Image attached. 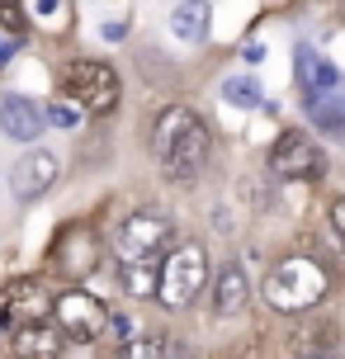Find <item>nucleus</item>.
<instances>
[{
	"instance_id": "obj_1",
	"label": "nucleus",
	"mask_w": 345,
	"mask_h": 359,
	"mask_svg": "<svg viewBox=\"0 0 345 359\" xmlns=\"http://www.w3.org/2000/svg\"><path fill=\"white\" fill-rule=\"evenodd\" d=\"M208 142H213V137H208V123H203L189 104H170V109L156 114L151 151H156L165 180L189 184V180L203 170V161H208Z\"/></svg>"
},
{
	"instance_id": "obj_2",
	"label": "nucleus",
	"mask_w": 345,
	"mask_h": 359,
	"mask_svg": "<svg viewBox=\"0 0 345 359\" xmlns=\"http://www.w3.org/2000/svg\"><path fill=\"white\" fill-rule=\"evenodd\" d=\"M331 293V274L322 260H312V255H284L279 265L270 269V279H265V303L274 312H312V307L322 303Z\"/></svg>"
},
{
	"instance_id": "obj_3",
	"label": "nucleus",
	"mask_w": 345,
	"mask_h": 359,
	"mask_svg": "<svg viewBox=\"0 0 345 359\" xmlns=\"http://www.w3.org/2000/svg\"><path fill=\"white\" fill-rule=\"evenodd\" d=\"M208 288V251L203 241H180L161 255V288H156V303L161 307H189Z\"/></svg>"
},
{
	"instance_id": "obj_4",
	"label": "nucleus",
	"mask_w": 345,
	"mask_h": 359,
	"mask_svg": "<svg viewBox=\"0 0 345 359\" xmlns=\"http://www.w3.org/2000/svg\"><path fill=\"white\" fill-rule=\"evenodd\" d=\"M114 246L123 260H142V255H161L175 246V222L165 208H137V213H128L119 222V232H114Z\"/></svg>"
},
{
	"instance_id": "obj_5",
	"label": "nucleus",
	"mask_w": 345,
	"mask_h": 359,
	"mask_svg": "<svg viewBox=\"0 0 345 359\" xmlns=\"http://www.w3.org/2000/svg\"><path fill=\"white\" fill-rule=\"evenodd\" d=\"M67 95H72L76 104L86 109V114H109L119 104V72H114L109 62H95V57H81L67 67Z\"/></svg>"
},
{
	"instance_id": "obj_6",
	"label": "nucleus",
	"mask_w": 345,
	"mask_h": 359,
	"mask_svg": "<svg viewBox=\"0 0 345 359\" xmlns=\"http://www.w3.org/2000/svg\"><path fill=\"white\" fill-rule=\"evenodd\" d=\"M53 322L57 331L76 345H90L95 336H104V326H109V312L104 303L86 293V288H67V293H57V307H53Z\"/></svg>"
},
{
	"instance_id": "obj_7",
	"label": "nucleus",
	"mask_w": 345,
	"mask_h": 359,
	"mask_svg": "<svg viewBox=\"0 0 345 359\" xmlns=\"http://www.w3.org/2000/svg\"><path fill=\"white\" fill-rule=\"evenodd\" d=\"M322 147L312 142L308 133H298V128H289V133H279L270 147V170L279 180H317L322 175Z\"/></svg>"
},
{
	"instance_id": "obj_8",
	"label": "nucleus",
	"mask_w": 345,
	"mask_h": 359,
	"mask_svg": "<svg viewBox=\"0 0 345 359\" xmlns=\"http://www.w3.org/2000/svg\"><path fill=\"white\" fill-rule=\"evenodd\" d=\"M53 265L62 269V274H67L72 284H81V279H86V274L100 265V236H95V227H86V222L67 227V232L57 236Z\"/></svg>"
},
{
	"instance_id": "obj_9",
	"label": "nucleus",
	"mask_w": 345,
	"mask_h": 359,
	"mask_svg": "<svg viewBox=\"0 0 345 359\" xmlns=\"http://www.w3.org/2000/svg\"><path fill=\"white\" fill-rule=\"evenodd\" d=\"M57 175H62V165H57L53 151H43V147H29V156H19L15 170H10V189H15V198L34 203V198H43V194H48V189L57 184Z\"/></svg>"
},
{
	"instance_id": "obj_10",
	"label": "nucleus",
	"mask_w": 345,
	"mask_h": 359,
	"mask_svg": "<svg viewBox=\"0 0 345 359\" xmlns=\"http://www.w3.org/2000/svg\"><path fill=\"white\" fill-rule=\"evenodd\" d=\"M48 128V104H38L29 95H5L0 100V133L15 142H38Z\"/></svg>"
},
{
	"instance_id": "obj_11",
	"label": "nucleus",
	"mask_w": 345,
	"mask_h": 359,
	"mask_svg": "<svg viewBox=\"0 0 345 359\" xmlns=\"http://www.w3.org/2000/svg\"><path fill=\"white\" fill-rule=\"evenodd\" d=\"M0 307H5V317H15V326H29V322H48L57 298H48L43 284H15L0 293Z\"/></svg>"
},
{
	"instance_id": "obj_12",
	"label": "nucleus",
	"mask_w": 345,
	"mask_h": 359,
	"mask_svg": "<svg viewBox=\"0 0 345 359\" xmlns=\"http://www.w3.org/2000/svg\"><path fill=\"white\" fill-rule=\"evenodd\" d=\"M62 331L53 322H29L15 326V341H10V355L15 359H62Z\"/></svg>"
},
{
	"instance_id": "obj_13",
	"label": "nucleus",
	"mask_w": 345,
	"mask_h": 359,
	"mask_svg": "<svg viewBox=\"0 0 345 359\" xmlns=\"http://www.w3.org/2000/svg\"><path fill=\"white\" fill-rule=\"evenodd\" d=\"M208 303H213V317H236L241 307L251 303V279H246V269L236 265V260L218 269V279H213V298H208Z\"/></svg>"
},
{
	"instance_id": "obj_14",
	"label": "nucleus",
	"mask_w": 345,
	"mask_h": 359,
	"mask_svg": "<svg viewBox=\"0 0 345 359\" xmlns=\"http://www.w3.org/2000/svg\"><path fill=\"white\" fill-rule=\"evenodd\" d=\"M293 57H298V86H303V95H308V100H317V95L336 90V81H341V76H336V67H331L322 53H312L308 43H303Z\"/></svg>"
},
{
	"instance_id": "obj_15",
	"label": "nucleus",
	"mask_w": 345,
	"mask_h": 359,
	"mask_svg": "<svg viewBox=\"0 0 345 359\" xmlns=\"http://www.w3.org/2000/svg\"><path fill=\"white\" fill-rule=\"evenodd\" d=\"M156 288H161V255L123 260V293L128 298H156Z\"/></svg>"
},
{
	"instance_id": "obj_16",
	"label": "nucleus",
	"mask_w": 345,
	"mask_h": 359,
	"mask_svg": "<svg viewBox=\"0 0 345 359\" xmlns=\"http://www.w3.org/2000/svg\"><path fill=\"white\" fill-rule=\"evenodd\" d=\"M208 0H180L175 10H170V29H175V38H184V43H203V34H208Z\"/></svg>"
},
{
	"instance_id": "obj_17",
	"label": "nucleus",
	"mask_w": 345,
	"mask_h": 359,
	"mask_svg": "<svg viewBox=\"0 0 345 359\" xmlns=\"http://www.w3.org/2000/svg\"><path fill=\"white\" fill-rule=\"evenodd\" d=\"M222 100L236 109H255V104H265V90H260L255 76H227L222 81Z\"/></svg>"
},
{
	"instance_id": "obj_18",
	"label": "nucleus",
	"mask_w": 345,
	"mask_h": 359,
	"mask_svg": "<svg viewBox=\"0 0 345 359\" xmlns=\"http://www.w3.org/2000/svg\"><path fill=\"white\" fill-rule=\"evenodd\" d=\"M165 345H170V336H161V331H137L128 345H119V359H165Z\"/></svg>"
},
{
	"instance_id": "obj_19",
	"label": "nucleus",
	"mask_w": 345,
	"mask_h": 359,
	"mask_svg": "<svg viewBox=\"0 0 345 359\" xmlns=\"http://www.w3.org/2000/svg\"><path fill=\"white\" fill-rule=\"evenodd\" d=\"M81 118H86V109L76 104L72 95L57 100V104H48V123H53V128H67V133H72V128H81Z\"/></svg>"
},
{
	"instance_id": "obj_20",
	"label": "nucleus",
	"mask_w": 345,
	"mask_h": 359,
	"mask_svg": "<svg viewBox=\"0 0 345 359\" xmlns=\"http://www.w3.org/2000/svg\"><path fill=\"white\" fill-rule=\"evenodd\" d=\"M0 24H5L10 34H24V29H29V19H24V0H0Z\"/></svg>"
},
{
	"instance_id": "obj_21",
	"label": "nucleus",
	"mask_w": 345,
	"mask_h": 359,
	"mask_svg": "<svg viewBox=\"0 0 345 359\" xmlns=\"http://www.w3.org/2000/svg\"><path fill=\"white\" fill-rule=\"evenodd\" d=\"M104 336H109L114 345H128V341H133V336H137V326L128 322L123 312H109V326H104Z\"/></svg>"
},
{
	"instance_id": "obj_22",
	"label": "nucleus",
	"mask_w": 345,
	"mask_h": 359,
	"mask_svg": "<svg viewBox=\"0 0 345 359\" xmlns=\"http://www.w3.org/2000/svg\"><path fill=\"white\" fill-rule=\"evenodd\" d=\"M331 232H336V241L345 246V198H336V203H331Z\"/></svg>"
},
{
	"instance_id": "obj_23",
	"label": "nucleus",
	"mask_w": 345,
	"mask_h": 359,
	"mask_svg": "<svg viewBox=\"0 0 345 359\" xmlns=\"http://www.w3.org/2000/svg\"><path fill=\"white\" fill-rule=\"evenodd\" d=\"M165 359H194V350H189V345H175V341H170V345H165Z\"/></svg>"
},
{
	"instance_id": "obj_24",
	"label": "nucleus",
	"mask_w": 345,
	"mask_h": 359,
	"mask_svg": "<svg viewBox=\"0 0 345 359\" xmlns=\"http://www.w3.org/2000/svg\"><path fill=\"white\" fill-rule=\"evenodd\" d=\"M241 57H246V62H260V57H265V48H260V43H246V48H241Z\"/></svg>"
},
{
	"instance_id": "obj_25",
	"label": "nucleus",
	"mask_w": 345,
	"mask_h": 359,
	"mask_svg": "<svg viewBox=\"0 0 345 359\" xmlns=\"http://www.w3.org/2000/svg\"><path fill=\"white\" fill-rule=\"evenodd\" d=\"M57 10V0H38V15H53Z\"/></svg>"
},
{
	"instance_id": "obj_26",
	"label": "nucleus",
	"mask_w": 345,
	"mask_h": 359,
	"mask_svg": "<svg viewBox=\"0 0 345 359\" xmlns=\"http://www.w3.org/2000/svg\"><path fill=\"white\" fill-rule=\"evenodd\" d=\"M10 53H15V43H5V38H0V62H5Z\"/></svg>"
},
{
	"instance_id": "obj_27",
	"label": "nucleus",
	"mask_w": 345,
	"mask_h": 359,
	"mask_svg": "<svg viewBox=\"0 0 345 359\" xmlns=\"http://www.w3.org/2000/svg\"><path fill=\"white\" fill-rule=\"evenodd\" d=\"M298 359H336V355H298Z\"/></svg>"
},
{
	"instance_id": "obj_28",
	"label": "nucleus",
	"mask_w": 345,
	"mask_h": 359,
	"mask_svg": "<svg viewBox=\"0 0 345 359\" xmlns=\"http://www.w3.org/2000/svg\"><path fill=\"white\" fill-rule=\"evenodd\" d=\"M236 359H246V355H236Z\"/></svg>"
},
{
	"instance_id": "obj_29",
	"label": "nucleus",
	"mask_w": 345,
	"mask_h": 359,
	"mask_svg": "<svg viewBox=\"0 0 345 359\" xmlns=\"http://www.w3.org/2000/svg\"><path fill=\"white\" fill-rule=\"evenodd\" d=\"M341 142H345V133H341Z\"/></svg>"
}]
</instances>
